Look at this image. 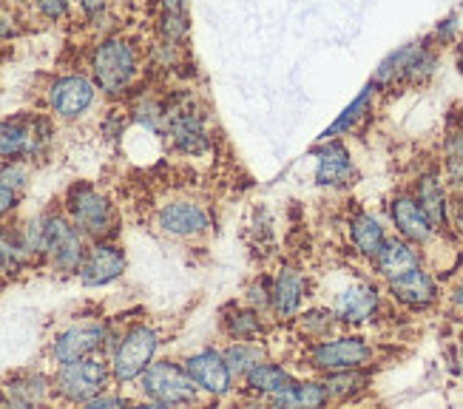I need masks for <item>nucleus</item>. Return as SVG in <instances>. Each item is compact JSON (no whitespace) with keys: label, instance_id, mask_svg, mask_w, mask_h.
<instances>
[{"label":"nucleus","instance_id":"obj_42","mask_svg":"<svg viewBox=\"0 0 463 409\" xmlns=\"http://www.w3.org/2000/svg\"><path fill=\"white\" fill-rule=\"evenodd\" d=\"M452 304L463 307V276H460V281L452 288Z\"/></svg>","mask_w":463,"mask_h":409},{"label":"nucleus","instance_id":"obj_43","mask_svg":"<svg viewBox=\"0 0 463 409\" xmlns=\"http://www.w3.org/2000/svg\"><path fill=\"white\" fill-rule=\"evenodd\" d=\"M455 66H458V74L463 77V40L455 46Z\"/></svg>","mask_w":463,"mask_h":409},{"label":"nucleus","instance_id":"obj_30","mask_svg":"<svg viewBox=\"0 0 463 409\" xmlns=\"http://www.w3.org/2000/svg\"><path fill=\"white\" fill-rule=\"evenodd\" d=\"M191 32L188 0H163V14H159V34L168 46H183Z\"/></svg>","mask_w":463,"mask_h":409},{"label":"nucleus","instance_id":"obj_29","mask_svg":"<svg viewBox=\"0 0 463 409\" xmlns=\"http://www.w3.org/2000/svg\"><path fill=\"white\" fill-rule=\"evenodd\" d=\"M440 174L447 185L463 196V119H449L444 134V151H440Z\"/></svg>","mask_w":463,"mask_h":409},{"label":"nucleus","instance_id":"obj_28","mask_svg":"<svg viewBox=\"0 0 463 409\" xmlns=\"http://www.w3.org/2000/svg\"><path fill=\"white\" fill-rule=\"evenodd\" d=\"M321 381H325L330 393V404H350V401H358L373 386V373H370V366H358V370L325 373Z\"/></svg>","mask_w":463,"mask_h":409},{"label":"nucleus","instance_id":"obj_24","mask_svg":"<svg viewBox=\"0 0 463 409\" xmlns=\"http://www.w3.org/2000/svg\"><path fill=\"white\" fill-rule=\"evenodd\" d=\"M293 381H296V376L288 370L285 364L265 358L261 364H256L245 378H241V386H245V393L268 401V398L279 395L281 390H288Z\"/></svg>","mask_w":463,"mask_h":409},{"label":"nucleus","instance_id":"obj_16","mask_svg":"<svg viewBox=\"0 0 463 409\" xmlns=\"http://www.w3.org/2000/svg\"><path fill=\"white\" fill-rule=\"evenodd\" d=\"M94 97H97V83L83 74H66V77H57L54 83L49 86V109L54 117L60 119H77L83 117L91 106H94Z\"/></svg>","mask_w":463,"mask_h":409},{"label":"nucleus","instance_id":"obj_41","mask_svg":"<svg viewBox=\"0 0 463 409\" xmlns=\"http://www.w3.org/2000/svg\"><path fill=\"white\" fill-rule=\"evenodd\" d=\"M77 4H80V9H83V14H86L89 20H97L99 14L106 12L109 0H77Z\"/></svg>","mask_w":463,"mask_h":409},{"label":"nucleus","instance_id":"obj_18","mask_svg":"<svg viewBox=\"0 0 463 409\" xmlns=\"http://www.w3.org/2000/svg\"><path fill=\"white\" fill-rule=\"evenodd\" d=\"M156 224L165 236L174 239H196L208 233L211 228V216L205 211V204L191 202V199H174L163 204L156 214Z\"/></svg>","mask_w":463,"mask_h":409},{"label":"nucleus","instance_id":"obj_3","mask_svg":"<svg viewBox=\"0 0 463 409\" xmlns=\"http://www.w3.org/2000/svg\"><path fill=\"white\" fill-rule=\"evenodd\" d=\"M109 381H114L111 378V361L103 358V353L60 364L54 378H52L54 395L69 401V404H86L89 398L106 393Z\"/></svg>","mask_w":463,"mask_h":409},{"label":"nucleus","instance_id":"obj_1","mask_svg":"<svg viewBox=\"0 0 463 409\" xmlns=\"http://www.w3.org/2000/svg\"><path fill=\"white\" fill-rule=\"evenodd\" d=\"M438 69V46H432V40H415L395 49L381 60V66L375 69L370 83L375 89H392V86H427L435 77Z\"/></svg>","mask_w":463,"mask_h":409},{"label":"nucleus","instance_id":"obj_44","mask_svg":"<svg viewBox=\"0 0 463 409\" xmlns=\"http://www.w3.org/2000/svg\"><path fill=\"white\" fill-rule=\"evenodd\" d=\"M458 358H460V364H463V336H460V341H458Z\"/></svg>","mask_w":463,"mask_h":409},{"label":"nucleus","instance_id":"obj_12","mask_svg":"<svg viewBox=\"0 0 463 409\" xmlns=\"http://www.w3.org/2000/svg\"><path fill=\"white\" fill-rule=\"evenodd\" d=\"M313 157H316V185L318 188L345 191V188L355 185L358 168H355V159H353L350 148L341 142V137L321 139L313 148Z\"/></svg>","mask_w":463,"mask_h":409},{"label":"nucleus","instance_id":"obj_36","mask_svg":"<svg viewBox=\"0 0 463 409\" xmlns=\"http://www.w3.org/2000/svg\"><path fill=\"white\" fill-rule=\"evenodd\" d=\"M270 284H273V279L256 276L245 288V296H241V301L256 307V310H261V313H270Z\"/></svg>","mask_w":463,"mask_h":409},{"label":"nucleus","instance_id":"obj_32","mask_svg":"<svg viewBox=\"0 0 463 409\" xmlns=\"http://www.w3.org/2000/svg\"><path fill=\"white\" fill-rule=\"evenodd\" d=\"M32 259L20 228H0V276H17Z\"/></svg>","mask_w":463,"mask_h":409},{"label":"nucleus","instance_id":"obj_4","mask_svg":"<svg viewBox=\"0 0 463 409\" xmlns=\"http://www.w3.org/2000/svg\"><path fill=\"white\" fill-rule=\"evenodd\" d=\"M375 361V347L355 333H335L330 338L310 341L305 364L318 376L338 373V370H358V366H370Z\"/></svg>","mask_w":463,"mask_h":409},{"label":"nucleus","instance_id":"obj_23","mask_svg":"<svg viewBox=\"0 0 463 409\" xmlns=\"http://www.w3.org/2000/svg\"><path fill=\"white\" fill-rule=\"evenodd\" d=\"M222 330L231 341H265L270 327L265 321V313L239 301V304H228L222 310Z\"/></svg>","mask_w":463,"mask_h":409},{"label":"nucleus","instance_id":"obj_26","mask_svg":"<svg viewBox=\"0 0 463 409\" xmlns=\"http://www.w3.org/2000/svg\"><path fill=\"white\" fill-rule=\"evenodd\" d=\"M265 404L279 406V409H318L330 404V393L325 381L318 378H296L288 390H281L279 395L268 398Z\"/></svg>","mask_w":463,"mask_h":409},{"label":"nucleus","instance_id":"obj_19","mask_svg":"<svg viewBox=\"0 0 463 409\" xmlns=\"http://www.w3.org/2000/svg\"><path fill=\"white\" fill-rule=\"evenodd\" d=\"M412 196L418 199L420 208H424V214L430 216L438 233L452 228V202H449V191H447V179L438 168H427L415 176Z\"/></svg>","mask_w":463,"mask_h":409},{"label":"nucleus","instance_id":"obj_20","mask_svg":"<svg viewBox=\"0 0 463 409\" xmlns=\"http://www.w3.org/2000/svg\"><path fill=\"white\" fill-rule=\"evenodd\" d=\"M390 222L398 236H404L407 242L418 244V248H424V244H430L438 236L435 224L418 204L412 191H401L390 199Z\"/></svg>","mask_w":463,"mask_h":409},{"label":"nucleus","instance_id":"obj_13","mask_svg":"<svg viewBox=\"0 0 463 409\" xmlns=\"http://www.w3.org/2000/svg\"><path fill=\"white\" fill-rule=\"evenodd\" d=\"M183 364L199 386V393L208 398H228L236 390V376L231 373L225 353L216 350V347H205V350L188 356Z\"/></svg>","mask_w":463,"mask_h":409},{"label":"nucleus","instance_id":"obj_40","mask_svg":"<svg viewBox=\"0 0 463 409\" xmlns=\"http://www.w3.org/2000/svg\"><path fill=\"white\" fill-rule=\"evenodd\" d=\"M17 202H20V194L17 191L0 185V219H6L17 208Z\"/></svg>","mask_w":463,"mask_h":409},{"label":"nucleus","instance_id":"obj_39","mask_svg":"<svg viewBox=\"0 0 463 409\" xmlns=\"http://www.w3.org/2000/svg\"><path fill=\"white\" fill-rule=\"evenodd\" d=\"M131 401L126 398V395H111L109 390L106 393H99V395H94V398H89L83 406H89V409H111V406H128Z\"/></svg>","mask_w":463,"mask_h":409},{"label":"nucleus","instance_id":"obj_6","mask_svg":"<svg viewBox=\"0 0 463 409\" xmlns=\"http://www.w3.org/2000/svg\"><path fill=\"white\" fill-rule=\"evenodd\" d=\"M63 211L77 228L83 231V236L89 242L111 239V233L117 228V214H114L111 199L103 191L89 185V182H77V185H71L66 191Z\"/></svg>","mask_w":463,"mask_h":409},{"label":"nucleus","instance_id":"obj_5","mask_svg":"<svg viewBox=\"0 0 463 409\" xmlns=\"http://www.w3.org/2000/svg\"><path fill=\"white\" fill-rule=\"evenodd\" d=\"M156 350H159V333L151 324H131L126 333H119L109 356L114 384L139 381V376L156 358Z\"/></svg>","mask_w":463,"mask_h":409},{"label":"nucleus","instance_id":"obj_38","mask_svg":"<svg viewBox=\"0 0 463 409\" xmlns=\"http://www.w3.org/2000/svg\"><path fill=\"white\" fill-rule=\"evenodd\" d=\"M34 6L46 20H60V17H66L71 0H34Z\"/></svg>","mask_w":463,"mask_h":409},{"label":"nucleus","instance_id":"obj_21","mask_svg":"<svg viewBox=\"0 0 463 409\" xmlns=\"http://www.w3.org/2000/svg\"><path fill=\"white\" fill-rule=\"evenodd\" d=\"M307 299V276L298 268L285 264L270 284V316L276 321H293Z\"/></svg>","mask_w":463,"mask_h":409},{"label":"nucleus","instance_id":"obj_35","mask_svg":"<svg viewBox=\"0 0 463 409\" xmlns=\"http://www.w3.org/2000/svg\"><path fill=\"white\" fill-rule=\"evenodd\" d=\"M0 185H6L17 194H24V188L29 185V166L26 159H6L0 162Z\"/></svg>","mask_w":463,"mask_h":409},{"label":"nucleus","instance_id":"obj_9","mask_svg":"<svg viewBox=\"0 0 463 409\" xmlns=\"http://www.w3.org/2000/svg\"><path fill=\"white\" fill-rule=\"evenodd\" d=\"M52 139L49 119H0V159H40Z\"/></svg>","mask_w":463,"mask_h":409},{"label":"nucleus","instance_id":"obj_34","mask_svg":"<svg viewBox=\"0 0 463 409\" xmlns=\"http://www.w3.org/2000/svg\"><path fill=\"white\" fill-rule=\"evenodd\" d=\"M225 361L231 366V373L239 378H245L256 364H261L268 358L265 341H233L231 347H225Z\"/></svg>","mask_w":463,"mask_h":409},{"label":"nucleus","instance_id":"obj_27","mask_svg":"<svg viewBox=\"0 0 463 409\" xmlns=\"http://www.w3.org/2000/svg\"><path fill=\"white\" fill-rule=\"evenodd\" d=\"M0 390H4V404L9 406H34L43 404L49 393H54V384L43 373H20L9 378Z\"/></svg>","mask_w":463,"mask_h":409},{"label":"nucleus","instance_id":"obj_15","mask_svg":"<svg viewBox=\"0 0 463 409\" xmlns=\"http://www.w3.org/2000/svg\"><path fill=\"white\" fill-rule=\"evenodd\" d=\"M335 319L341 321V327H358L373 321L381 307H384V296H381V288L373 281H355L350 288L338 290L330 301Z\"/></svg>","mask_w":463,"mask_h":409},{"label":"nucleus","instance_id":"obj_31","mask_svg":"<svg viewBox=\"0 0 463 409\" xmlns=\"http://www.w3.org/2000/svg\"><path fill=\"white\" fill-rule=\"evenodd\" d=\"M293 321H296V333L307 344L335 336L341 327V321L333 313V307H310V310H301Z\"/></svg>","mask_w":463,"mask_h":409},{"label":"nucleus","instance_id":"obj_8","mask_svg":"<svg viewBox=\"0 0 463 409\" xmlns=\"http://www.w3.org/2000/svg\"><path fill=\"white\" fill-rule=\"evenodd\" d=\"M86 236L77 224L63 214H43V259L60 276L77 273L86 253Z\"/></svg>","mask_w":463,"mask_h":409},{"label":"nucleus","instance_id":"obj_10","mask_svg":"<svg viewBox=\"0 0 463 409\" xmlns=\"http://www.w3.org/2000/svg\"><path fill=\"white\" fill-rule=\"evenodd\" d=\"M117 341V336L111 333V327L106 321H77L71 327H66L63 333H57L52 341V361L69 364L77 358H86L94 353H103L106 347L111 350Z\"/></svg>","mask_w":463,"mask_h":409},{"label":"nucleus","instance_id":"obj_33","mask_svg":"<svg viewBox=\"0 0 463 409\" xmlns=\"http://www.w3.org/2000/svg\"><path fill=\"white\" fill-rule=\"evenodd\" d=\"M375 86L370 83L364 91H361L353 102H350V106L345 109V111H341L338 117H335V122H333V126L325 131V134H321V139H335V137H341V134H350V131H355V126H358V122L361 119H364L367 114H370V109H373V97H375Z\"/></svg>","mask_w":463,"mask_h":409},{"label":"nucleus","instance_id":"obj_22","mask_svg":"<svg viewBox=\"0 0 463 409\" xmlns=\"http://www.w3.org/2000/svg\"><path fill=\"white\" fill-rule=\"evenodd\" d=\"M370 262L381 281H392L398 276L410 273L412 268H418V264H424V253H420L418 244L395 233V236H387V242L381 244V251Z\"/></svg>","mask_w":463,"mask_h":409},{"label":"nucleus","instance_id":"obj_7","mask_svg":"<svg viewBox=\"0 0 463 409\" xmlns=\"http://www.w3.org/2000/svg\"><path fill=\"white\" fill-rule=\"evenodd\" d=\"M137 77V49L126 37H106L91 52V80L99 91L123 94Z\"/></svg>","mask_w":463,"mask_h":409},{"label":"nucleus","instance_id":"obj_11","mask_svg":"<svg viewBox=\"0 0 463 409\" xmlns=\"http://www.w3.org/2000/svg\"><path fill=\"white\" fill-rule=\"evenodd\" d=\"M165 137L179 154H205L211 146L205 114H199L191 100L168 102L165 114Z\"/></svg>","mask_w":463,"mask_h":409},{"label":"nucleus","instance_id":"obj_17","mask_svg":"<svg viewBox=\"0 0 463 409\" xmlns=\"http://www.w3.org/2000/svg\"><path fill=\"white\" fill-rule=\"evenodd\" d=\"M387 284V293L395 304L407 307V310H430V307L438 304L440 299V288H438V279L432 276V271H427L424 264H418L410 273L398 276L392 281H384Z\"/></svg>","mask_w":463,"mask_h":409},{"label":"nucleus","instance_id":"obj_2","mask_svg":"<svg viewBox=\"0 0 463 409\" xmlns=\"http://www.w3.org/2000/svg\"><path fill=\"white\" fill-rule=\"evenodd\" d=\"M139 393L154 406H191L199 401V386L194 384L185 364L176 361H151L148 370L139 376Z\"/></svg>","mask_w":463,"mask_h":409},{"label":"nucleus","instance_id":"obj_37","mask_svg":"<svg viewBox=\"0 0 463 409\" xmlns=\"http://www.w3.org/2000/svg\"><path fill=\"white\" fill-rule=\"evenodd\" d=\"M455 34H458V17L455 14H449L447 20H440L438 24V29L430 34V40H432V46H452L455 43Z\"/></svg>","mask_w":463,"mask_h":409},{"label":"nucleus","instance_id":"obj_14","mask_svg":"<svg viewBox=\"0 0 463 409\" xmlns=\"http://www.w3.org/2000/svg\"><path fill=\"white\" fill-rule=\"evenodd\" d=\"M126 264L128 262L119 244H114L111 239H94L83 253V262H80L77 279L83 288H106L126 273Z\"/></svg>","mask_w":463,"mask_h":409},{"label":"nucleus","instance_id":"obj_25","mask_svg":"<svg viewBox=\"0 0 463 409\" xmlns=\"http://www.w3.org/2000/svg\"><path fill=\"white\" fill-rule=\"evenodd\" d=\"M387 236L390 233L384 228V222L370 211H355L347 222V239L353 244V251L364 259H373L381 251V244L387 242Z\"/></svg>","mask_w":463,"mask_h":409}]
</instances>
